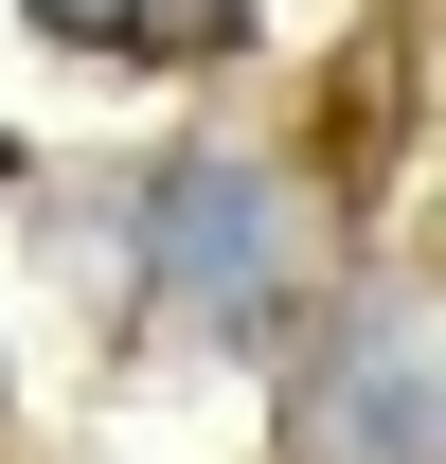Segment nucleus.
<instances>
[{
	"label": "nucleus",
	"mask_w": 446,
	"mask_h": 464,
	"mask_svg": "<svg viewBox=\"0 0 446 464\" xmlns=\"http://www.w3.org/2000/svg\"><path fill=\"white\" fill-rule=\"evenodd\" d=\"M18 18L72 54H232L250 36V0H18Z\"/></svg>",
	"instance_id": "obj_1"
}]
</instances>
